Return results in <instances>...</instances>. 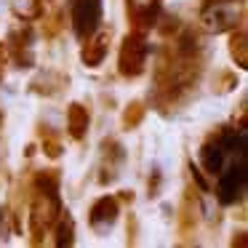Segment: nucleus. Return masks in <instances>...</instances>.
Here are the masks:
<instances>
[{
  "label": "nucleus",
  "mask_w": 248,
  "mask_h": 248,
  "mask_svg": "<svg viewBox=\"0 0 248 248\" xmlns=\"http://www.w3.org/2000/svg\"><path fill=\"white\" fill-rule=\"evenodd\" d=\"M96 22H99V0H78V6H75L78 32L80 35L91 32Z\"/></svg>",
  "instance_id": "nucleus-1"
}]
</instances>
